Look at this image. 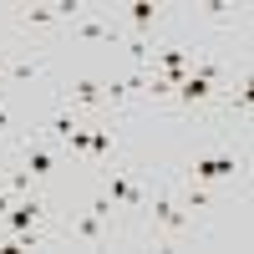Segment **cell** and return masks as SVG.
<instances>
[{
    "label": "cell",
    "instance_id": "cell-1",
    "mask_svg": "<svg viewBox=\"0 0 254 254\" xmlns=\"http://www.w3.org/2000/svg\"><path fill=\"white\" fill-rule=\"evenodd\" d=\"M142 214H147V224H153V229H163V234H173V239L193 234V219L178 208L173 193H153V198H142Z\"/></svg>",
    "mask_w": 254,
    "mask_h": 254
},
{
    "label": "cell",
    "instance_id": "cell-2",
    "mask_svg": "<svg viewBox=\"0 0 254 254\" xmlns=\"http://www.w3.org/2000/svg\"><path fill=\"white\" fill-rule=\"evenodd\" d=\"M239 178V158L234 153H203L188 163V183H234Z\"/></svg>",
    "mask_w": 254,
    "mask_h": 254
},
{
    "label": "cell",
    "instance_id": "cell-3",
    "mask_svg": "<svg viewBox=\"0 0 254 254\" xmlns=\"http://www.w3.org/2000/svg\"><path fill=\"white\" fill-rule=\"evenodd\" d=\"M219 97H224L219 87H208L203 76H193V71H188V76L178 81V87H173V97H168V107H178V112H193V107H214Z\"/></svg>",
    "mask_w": 254,
    "mask_h": 254
},
{
    "label": "cell",
    "instance_id": "cell-4",
    "mask_svg": "<svg viewBox=\"0 0 254 254\" xmlns=\"http://www.w3.org/2000/svg\"><path fill=\"white\" fill-rule=\"evenodd\" d=\"M71 31L76 36H87V41H112V46H122V20L117 15H92V5H87V15H76L71 20Z\"/></svg>",
    "mask_w": 254,
    "mask_h": 254
},
{
    "label": "cell",
    "instance_id": "cell-5",
    "mask_svg": "<svg viewBox=\"0 0 254 254\" xmlns=\"http://www.w3.org/2000/svg\"><path fill=\"white\" fill-rule=\"evenodd\" d=\"M158 5L153 0H132V5H127V36L132 41H153V26H158Z\"/></svg>",
    "mask_w": 254,
    "mask_h": 254
},
{
    "label": "cell",
    "instance_id": "cell-6",
    "mask_svg": "<svg viewBox=\"0 0 254 254\" xmlns=\"http://www.w3.org/2000/svg\"><path fill=\"white\" fill-rule=\"evenodd\" d=\"M71 127H76V112L66 107V102H56V107H51V117L41 122V137H46L51 147H66V137H71Z\"/></svg>",
    "mask_w": 254,
    "mask_h": 254
},
{
    "label": "cell",
    "instance_id": "cell-7",
    "mask_svg": "<svg viewBox=\"0 0 254 254\" xmlns=\"http://www.w3.org/2000/svg\"><path fill=\"white\" fill-rule=\"evenodd\" d=\"M102 87H107V81H97V76L66 81V92H61V102H66V107H107V102H102Z\"/></svg>",
    "mask_w": 254,
    "mask_h": 254
},
{
    "label": "cell",
    "instance_id": "cell-8",
    "mask_svg": "<svg viewBox=\"0 0 254 254\" xmlns=\"http://www.w3.org/2000/svg\"><path fill=\"white\" fill-rule=\"evenodd\" d=\"M56 153L61 147H51V142H26V173H31V183L56 173Z\"/></svg>",
    "mask_w": 254,
    "mask_h": 254
},
{
    "label": "cell",
    "instance_id": "cell-9",
    "mask_svg": "<svg viewBox=\"0 0 254 254\" xmlns=\"http://www.w3.org/2000/svg\"><path fill=\"white\" fill-rule=\"evenodd\" d=\"M107 198L112 203H122V208H142V188L132 183V178H127V173H117V168H107Z\"/></svg>",
    "mask_w": 254,
    "mask_h": 254
},
{
    "label": "cell",
    "instance_id": "cell-10",
    "mask_svg": "<svg viewBox=\"0 0 254 254\" xmlns=\"http://www.w3.org/2000/svg\"><path fill=\"white\" fill-rule=\"evenodd\" d=\"M66 239L71 244H102L107 239V219L102 214H81L76 224H66Z\"/></svg>",
    "mask_w": 254,
    "mask_h": 254
},
{
    "label": "cell",
    "instance_id": "cell-11",
    "mask_svg": "<svg viewBox=\"0 0 254 254\" xmlns=\"http://www.w3.org/2000/svg\"><path fill=\"white\" fill-rule=\"evenodd\" d=\"M41 71H46V56H15V61H5V71H0V92L15 87V81H26V76H41Z\"/></svg>",
    "mask_w": 254,
    "mask_h": 254
},
{
    "label": "cell",
    "instance_id": "cell-12",
    "mask_svg": "<svg viewBox=\"0 0 254 254\" xmlns=\"http://www.w3.org/2000/svg\"><path fill=\"white\" fill-rule=\"evenodd\" d=\"M178 198V208L188 219H198V214H208V208H214V193H208V183H188L183 193H173Z\"/></svg>",
    "mask_w": 254,
    "mask_h": 254
},
{
    "label": "cell",
    "instance_id": "cell-13",
    "mask_svg": "<svg viewBox=\"0 0 254 254\" xmlns=\"http://www.w3.org/2000/svg\"><path fill=\"white\" fill-rule=\"evenodd\" d=\"M198 15H203V26H214V31H234V20H239L244 10H239V5H229V0H208Z\"/></svg>",
    "mask_w": 254,
    "mask_h": 254
},
{
    "label": "cell",
    "instance_id": "cell-14",
    "mask_svg": "<svg viewBox=\"0 0 254 254\" xmlns=\"http://www.w3.org/2000/svg\"><path fill=\"white\" fill-rule=\"evenodd\" d=\"M10 20L15 26H61V15H56V5H20V10H10Z\"/></svg>",
    "mask_w": 254,
    "mask_h": 254
},
{
    "label": "cell",
    "instance_id": "cell-15",
    "mask_svg": "<svg viewBox=\"0 0 254 254\" xmlns=\"http://www.w3.org/2000/svg\"><path fill=\"white\" fill-rule=\"evenodd\" d=\"M10 122H15V112H10V102H5V97H0V142H5V137H10Z\"/></svg>",
    "mask_w": 254,
    "mask_h": 254
},
{
    "label": "cell",
    "instance_id": "cell-16",
    "mask_svg": "<svg viewBox=\"0 0 254 254\" xmlns=\"http://www.w3.org/2000/svg\"><path fill=\"white\" fill-rule=\"evenodd\" d=\"M10 203H15V193H10V188H0V219L10 214Z\"/></svg>",
    "mask_w": 254,
    "mask_h": 254
},
{
    "label": "cell",
    "instance_id": "cell-17",
    "mask_svg": "<svg viewBox=\"0 0 254 254\" xmlns=\"http://www.w3.org/2000/svg\"><path fill=\"white\" fill-rule=\"evenodd\" d=\"M5 61H10V46H0V66H5Z\"/></svg>",
    "mask_w": 254,
    "mask_h": 254
},
{
    "label": "cell",
    "instance_id": "cell-18",
    "mask_svg": "<svg viewBox=\"0 0 254 254\" xmlns=\"http://www.w3.org/2000/svg\"><path fill=\"white\" fill-rule=\"evenodd\" d=\"M0 188H5V168H0Z\"/></svg>",
    "mask_w": 254,
    "mask_h": 254
}]
</instances>
